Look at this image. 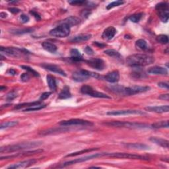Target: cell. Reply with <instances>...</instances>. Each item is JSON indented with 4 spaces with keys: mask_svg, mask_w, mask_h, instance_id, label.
<instances>
[{
    "mask_svg": "<svg viewBox=\"0 0 169 169\" xmlns=\"http://www.w3.org/2000/svg\"><path fill=\"white\" fill-rule=\"evenodd\" d=\"M47 79V83L49 88H50L52 91H55L57 88V84H56V81L54 77L50 75H47L46 77Z\"/></svg>",
    "mask_w": 169,
    "mask_h": 169,
    "instance_id": "obj_27",
    "label": "cell"
},
{
    "mask_svg": "<svg viewBox=\"0 0 169 169\" xmlns=\"http://www.w3.org/2000/svg\"><path fill=\"white\" fill-rule=\"evenodd\" d=\"M136 46L144 51H147L149 49L147 43L143 39H139L138 41H137L136 42Z\"/></svg>",
    "mask_w": 169,
    "mask_h": 169,
    "instance_id": "obj_30",
    "label": "cell"
},
{
    "mask_svg": "<svg viewBox=\"0 0 169 169\" xmlns=\"http://www.w3.org/2000/svg\"><path fill=\"white\" fill-rule=\"evenodd\" d=\"M69 128H67L66 127H61L59 128H54V129H50L46 131H43L41 133L42 135H50L53 134V133H62V132H66L69 131Z\"/></svg>",
    "mask_w": 169,
    "mask_h": 169,
    "instance_id": "obj_23",
    "label": "cell"
},
{
    "mask_svg": "<svg viewBox=\"0 0 169 169\" xmlns=\"http://www.w3.org/2000/svg\"><path fill=\"white\" fill-rule=\"evenodd\" d=\"M116 33V30L114 26H108L104 30L103 34H102V38L106 40V41H109V40L113 38Z\"/></svg>",
    "mask_w": 169,
    "mask_h": 169,
    "instance_id": "obj_18",
    "label": "cell"
},
{
    "mask_svg": "<svg viewBox=\"0 0 169 169\" xmlns=\"http://www.w3.org/2000/svg\"><path fill=\"white\" fill-rule=\"evenodd\" d=\"M97 149H83L80 151H77V152H75V153H72L71 154H69L67 155V157H75L79 155H81L83 153H88V152H91V151H93L95 150H96Z\"/></svg>",
    "mask_w": 169,
    "mask_h": 169,
    "instance_id": "obj_39",
    "label": "cell"
},
{
    "mask_svg": "<svg viewBox=\"0 0 169 169\" xmlns=\"http://www.w3.org/2000/svg\"><path fill=\"white\" fill-rule=\"evenodd\" d=\"M85 61L88 65L96 70L102 71L105 68V62L103 60L99 58V57H96V58H91Z\"/></svg>",
    "mask_w": 169,
    "mask_h": 169,
    "instance_id": "obj_13",
    "label": "cell"
},
{
    "mask_svg": "<svg viewBox=\"0 0 169 169\" xmlns=\"http://www.w3.org/2000/svg\"><path fill=\"white\" fill-rule=\"evenodd\" d=\"M30 14H32V15L35 17V18H36V19H37V21L41 19V16H40L38 13H37V12H35V11H30Z\"/></svg>",
    "mask_w": 169,
    "mask_h": 169,
    "instance_id": "obj_53",
    "label": "cell"
},
{
    "mask_svg": "<svg viewBox=\"0 0 169 169\" xmlns=\"http://www.w3.org/2000/svg\"><path fill=\"white\" fill-rule=\"evenodd\" d=\"M126 147L130 149H138V150H148L149 149V147L148 145H146L145 144L142 143H128L125 145Z\"/></svg>",
    "mask_w": 169,
    "mask_h": 169,
    "instance_id": "obj_25",
    "label": "cell"
},
{
    "mask_svg": "<svg viewBox=\"0 0 169 169\" xmlns=\"http://www.w3.org/2000/svg\"><path fill=\"white\" fill-rule=\"evenodd\" d=\"M60 124L61 126H91L93 123L91 122L84 120L82 119H71L69 120L61 121Z\"/></svg>",
    "mask_w": 169,
    "mask_h": 169,
    "instance_id": "obj_12",
    "label": "cell"
},
{
    "mask_svg": "<svg viewBox=\"0 0 169 169\" xmlns=\"http://www.w3.org/2000/svg\"><path fill=\"white\" fill-rule=\"evenodd\" d=\"M70 33V27L64 23H61L60 25L56 26L50 31L51 36L57 38H64L68 37Z\"/></svg>",
    "mask_w": 169,
    "mask_h": 169,
    "instance_id": "obj_6",
    "label": "cell"
},
{
    "mask_svg": "<svg viewBox=\"0 0 169 169\" xmlns=\"http://www.w3.org/2000/svg\"><path fill=\"white\" fill-rule=\"evenodd\" d=\"M41 101H35V102H33V103H23V104H18L15 107V109H20V108H24V107H30V106H32L33 105H35V104H41Z\"/></svg>",
    "mask_w": 169,
    "mask_h": 169,
    "instance_id": "obj_36",
    "label": "cell"
},
{
    "mask_svg": "<svg viewBox=\"0 0 169 169\" xmlns=\"http://www.w3.org/2000/svg\"><path fill=\"white\" fill-rule=\"evenodd\" d=\"M158 86L161 88H166V89H168V84L165 82H160L158 83Z\"/></svg>",
    "mask_w": 169,
    "mask_h": 169,
    "instance_id": "obj_50",
    "label": "cell"
},
{
    "mask_svg": "<svg viewBox=\"0 0 169 169\" xmlns=\"http://www.w3.org/2000/svg\"><path fill=\"white\" fill-rule=\"evenodd\" d=\"M9 11H10L11 13H13V14H17V13L21 11L19 9L16 8V7H11L9 9Z\"/></svg>",
    "mask_w": 169,
    "mask_h": 169,
    "instance_id": "obj_51",
    "label": "cell"
},
{
    "mask_svg": "<svg viewBox=\"0 0 169 169\" xmlns=\"http://www.w3.org/2000/svg\"><path fill=\"white\" fill-rule=\"evenodd\" d=\"M124 1H121V0H118V1H114L112 3H109L108 5L106 6V9H107V10H111V9H112L115 7H118L119 6H121L122 5V4H124Z\"/></svg>",
    "mask_w": 169,
    "mask_h": 169,
    "instance_id": "obj_42",
    "label": "cell"
},
{
    "mask_svg": "<svg viewBox=\"0 0 169 169\" xmlns=\"http://www.w3.org/2000/svg\"><path fill=\"white\" fill-rule=\"evenodd\" d=\"M150 140L155 143V144H157L160 146L163 147L164 148H168V141L162 138H159V137H152L150 138Z\"/></svg>",
    "mask_w": 169,
    "mask_h": 169,
    "instance_id": "obj_24",
    "label": "cell"
},
{
    "mask_svg": "<svg viewBox=\"0 0 169 169\" xmlns=\"http://www.w3.org/2000/svg\"><path fill=\"white\" fill-rule=\"evenodd\" d=\"M42 67H43V68H45L46 69L52 72L58 73L61 75H63V76H66L65 72L58 65L51 64H43L42 65Z\"/></svg>",
    "mask_w": 169,
    "mask_h": 169,
    "instance_id": "obj_16",
    "label": "cell"
},
{
    "mask_svg": "<svg viewBox=\"0 0 169 169\" xmlns=\"http://www.w3.org/2000/svg\"><path fill=\"white\" fill-rule=\"evenodd\" d=\"M159 99L164 100H167L168 101L169 100V95L168 94H164V95H161L159 97Z\"/></svg>",
    "mask_w": 169,
    "mask_h": 169,
    "instance_id": "obj_52",
    "label": "cell"
},
{
    "mask_svg": "<svg viewBox=\"0 0 169 169\" xmlns=\"http://www.w3.org/2000/svg\"><path fill=\"white\" fill-rule=\"evenodd\" d=\"M71 54V59L75 61H80L83 60L82 56L77 49H72L70 52Z\"/></svg>",
    "mask_w": 169,
    "mask_h": 169,
    "instance_id": "obj_28",
    "label": "cell"
},
{
    "mask_svg": "<svg viewBox=\"0 0 169 169\" xmlns=\"http://www.w3.org/2000/svg\"><path fill=\"white\" fill-rule=\"evenodd\" d=\"M42 144V141H28V142H23V143H17L15 145H7L5 147H2L0 149V152L1 153H13L15 151H22L24 149H29L31 148H34L37 147H39Z\"/></svg>",
    "mask_w": 169,
    "mask_h": 169,
    "instance_id": "obj_2",
    "label": "cell"
},
{
    "mask_svg": "<svg viewBox=\"0 0 169 169\" xmlns=\"http://www.w3.org/2000/svg\"><path fill=\"white\" fill-rule=\"evenodd\" d=\"M2 53L12 57H23L29 54V52L25 48H19L14 47H1L0 48Z\"/></svg>",
    "mask_w": 169,
    "mask_h": 169,
    "instance_id": "obj_5",
    "label": "cell"
},
{
    "mask_svg": "<svg viewBox=\"0 0 169 169\" xmlns=\"http://www.w3.org/2000/svg\"><path fill=\"white\" fill-rule=\"evenodd\" d=\"M8 73L11 75H15L16 74V71L13 69H10L8 71Z\"/></svg>",
    "mask_w": 169,
    "mask_h": 169,
    "instance_id": "obj_54",
    "label": "cell"
},
{
    "mask_svg": "<svg viewBox=\"0 0 169 169\" xmlns=\"http://www.w3.org/2000/svg\"><path fill=\"white\" fill-rule=\"evenodd\" d=\"M147 72L150 74H155V75H167L168 71L166 68H163L160 66H154L152 68H150Z\"/></svg>",
    "mask_w": 169,
    "mask_h": 169,
    "instance_id": "obj_20",
    "label": "cell"
},
{
    "mask_svg": "<svg viewBox=\"0 0 169 169\" xmlns=\"http://www.w3.org/2000/svg\"><path fill=\"white\" fill-rule=\"evenodd\" d=\"M37 161L35 159H29L26 160V161H21L19 163H15L14 164H12L10 167H8L7 168L8 169H21V168H27L31 165H33L34 163H36Z\"/></svg>",
    "mask_w": 169,
    "mask_h": 169,
    "instance_id": "obj_15",
    "label": "cell"
},
{
    "mask_svg": "<svg viewBox=\"0 0 169 169\" xmlns=\"http://www.w3.org/2000/svg\"><path fill=\"white\" fill-rule=\"evenodd\" d=\"M21 81H23V82L29 81V79H30L29 75L28 73H23L21 76Z\"/></svg>",
    "mask_w": 169,
    "mask_h": 169,
    "instance_id": "obj_47",
    "label": "cell"
},
{
    "mask_svg": "<svg viewBox=\"0 0 169 169\" xmlns=\"http://www.w3.org/2000/svg\"><path fill=\"white\" fill-rule=\"evenodd\" d=\"M104 79L109 83H117L120 79V73L118 71H113L106 74L104 77Z\"/></svg>",
    "mask_w": 169,
    "mask_h": 169,
    "instance_id": "obj_19",
    "label": "cell"
},
{
    "mask_svg": "<svg viewBox=\"0 0 169 169\" xmlns=\"http://www.w3.org/2000/svg\"><path fill=\"white\" fill-rule=\"evenodd\" d=\"M108 115L110 116H124V115H131V114H144L143 112L136 110H114L110 111L107 112Z\"/></svg>",
    "mask_w": 169,
    "mask_h": 169,
    "instance_id": "obj_14",
    "label": "cell"
},
{
    "mask_svg": "<svg viewBox=\"0 0 169 169\" xmlns=\"http://www.w3.org/2000/svg\"><path fill=\"white\" fill-rule=\"evenodd\" d=\"M50 95H51L50 92H44L43 94L41 96V97H40V100L42 101V100H46V99H48L49 96H50Z\"/></svg>",
    "mask_w": 169,
    "mask_h": 169,
    "instance_id": "obj_48",
    "label": "cell"
},
{
    "mask_svg": "<svg viewBox=\"0 0 169 169\" xmlns=\"http://www.w3.org/2000/svg\"><path fill=\"white\" fill-rule=\"evenodd\" d=\"M104 125L114 127H123L132 129H143L147 128L149 126L145 124H140L137 122H120V121H114V122H109L104 124Z\"/></svg>",
    "mask_w": 169,
    "mask_h": 169,
    "instance_id": "obj_3",
    "label": "cell"
},
{
    "mask_svg": "<svg viewBox=\"0 0 169 169\" xmlns=\"http://www.w3.org/2000/svg\"><path fill=\"white\" fill-rule=\"evenodd\" d=\"M155 59L153 56L147 54H133L128 56L126 62L128 65L137 68V67L146 66L153 64Z\"/></svg>",
    "mask_w": 169,
    "mask_h": 169,
    "instance_id": "obj_1",
    "label": "cell"
},
{
    "mask_svg": "<svg viewBox=\"0 0 169 169\" xmlns=\"http://www.w3.org/2000/svg\"><path fill=\"white\" fill-rule=\"evenodd\" d=\"M91 38V34H81L77 35V36L73 37L72 38L69 40L71 42H74V43H77V42H81L87 41L88 40H89Z\"/></svg>",
    "mask_w": 169,
    "mask_h": 169,
    "instance_id": "obj_21",
    "label": "cell"
},
{
    "mask_svg": "<svg viewBox=\"0 0 169 169\" xmlns=\"http://www.w3.org/2000/svg\"><path fill=\"white\" fill-rule=\"evenodd\" d=\"M17 124H18V122L17 121L7 122L2 124L1 126H0V128H1V130H3V129H6V128L13 127V126L17 125Z\"/></svg>",
    "mask_w": 169,
    "mask_h": 169,
    "instance_id": "obj_40",
    "label": "cell"
},
{
    "mask_svg": "<svg viewBox=\"0 0 169 169\" xmlns=\"http://www.w3.org/2000/svg\"><path fill=\"white\" fill-rule=\"evenodd\" d=\"M95 45H96L97 46H99V48H103V47L106 46V44H102V43H99V42H95Z\"/></svg>",
    "mask_w": 169,
    "mask_h": 169,
    "instance_id": "obj_55",
    "label": "cell"
},
{
    "mask_svg": "<svg viewBox=\"0 0 169 169\" xmlns=\"http://www.w3.org/2000/svg\"><path fill=\"white\" fill-rule=\"evenodd\" d=\"M7 14L6 13L2 12L0 13V17H1V18H6V17H7Z\"/></svg>",
    "mask_w": 169,
    "mask_h": 169,
    "instance_id": "obj_56",
    "label": "cell"
},
{
    "mask_svg": "<svg viewBox=\"0 0 169 169\" xmlns=\"http://www.w3.org/2000/svg\"><path fill=\"white\" fill-rule=\"evenodd\" d=\"M17 96V93L15 91H13L10 92L8 93L6 99H7V101H11V100H13L14 99H15Z\"/></svg>",
    "mask_w": 169,
    "mask_h": 169,
    "instance_id": "obj_44",
    "label": "cell"
},
{
    "mask_svg": "<svg viewBox=\"0 0 169 169\" xmlns=\"http://www.w3.org/2000/svg\"><path fill=\"white\" fill-rule=\"evenodd\" d=\"M34 30L33 29H12L11 33L13 34H23L26 33H30Z\"/></svg>",
    "mask_w": 169,
    "mask_h": 169,
    "instance_id": "obj_31",
    "label": "cell"
},
{
    "mask_svg": "<svg viewBox=\"0 0 169 169\" xmlns=\"http://www.w3.org/2000/svg\"><path fill=\"white\" fill-rule=\"evenodd\" d=\"M84 52L87 53V54L88 55H93L94 54V51L92 50V49L89 47V46H87L85 48H84Z\"/></svg>",
    "mask_w": 169,
    "mask_h": 169,
    "instance_id": "obj_49",
    "label": "cell"
},
{
    "mask_svg": "<svg viewBox=\"0 0 169 169\" xmlns=\"http://www.w3.org/2000/svg\"><path fill=\"white\" fill-rule=\"evenodd\" d=\"M152 128H168V121H160L152 124Z\"/></svg>",
    "mask_w": 169,
    "mask_h": 169,
    "instance_id": "obj_35",
    "label": "cell"
},
{
    "mask_svg": "<svg viewBox=\"0 0 169 169\" xmlns=\"http://www.w3.org/2000/svg\"><path fill=\"white\" fill-rule=\"evenodd\" d=\"M42 46L44 50L49 52L54 53L57 50L56 46L50 42H44L42 44Z\"/></svg>",
    "mask_w": 169,
    "mask_h": 169,
    "instance_id": "obj_26",
    "label": "cell"
},
{
    "mask_svg": "<svg viewBox=\"0 0 169 169\" xmlns=\"http://www.w3.org/2000/svg\"><path fill=\"white\" fill-rule=\"evenodd\" d=\"M81 92L84 95H87L88 96H91L95 98H100V99H110L111 97L108 96L107 95L104 94V93L100 92L99 91H96L91 87L84 84L82 86L81 88Z\"/></svg>",
    "mask_w": 169,
    "mask_h": 169,
    "instance_id": "obj_8",
    "label": "cell"
},
{
    "mask_svg": "<svg viewBox=\"0 0 169 169\" xmlns=\"http://www.w3.org/2000/svg\"><path fill=\"white\" fill-rule=\"evenodd\" d=\"M68 2L72 6H81L83 4L87 3L85 1H69Z\"/></svg>",
    "mask_w": 169,
    "mask_h": 169,
    "instance_id": "obj_46",
    "label": "cell"
},
{
    "mask_svg": "<svg viewBox=\"0 0 169 169\" xmlns=\"http://www.w3.org/2000/svg\"><path fill=\"white\" fill-rule=\"evenodd\" d=\"M107 156L114 158H121V159H138V160H145L147 161L149 159L147 157L145 156H141L139 155L130 154L126 153H108Z\"/></svg>",
    "mask_w": 169,
    "mask_h": 169,
    "instance_id": "obj_11",
    "label": "cell"
},
{
    "mask_svg": "<svg viewBox=\"0 0 169 169\" xmlns=\"http://www.w3.org/2000/svg\"><path fill=\"white\" fill-rule=\"evenodd\" d=\"M157 41L162 44H167L168 42V37L164 34L159 35L157 37Z\"/></svg>",
    "mask_w": 169,
    "mask_h": 169,
    "instance_id": "obj_41",
    "label": "cell"
},
{
    "mask_svg": "<svg viewBox=\"0 0 169 169\" xmlns=\"http://www.w3.org/2000/svg\"><path fill=\"white\" fill-rule=\"evenodd\" d=\"M124 88V87L119 85V84H115V85H112L110 87V88L111 89V91L116 92V93H118V94H120V95H122Z\"/></svg>",
    "mask_w": 169,
    "mask_h": 169,
    "instance_id": "obj_38",
    "label": "cell"
},
{
    "mask_svg": "<svg viewBox=\"0 0 169 169\" xmlns=\"http://www.w3.org/2000/svg\"><path fill=\"white\" fill-rule=\"evenodd\" d=\"M21 68H23L25 70H26V72H28L29 73L33 74L34 75V76H35V77H39V73L37 72H36V71H35L34 69L30 68V67L26 66V65H21Z\"/></svg>",
    "mask_w": 169,
    "mask_h": 169,
    "instance_id": "obj_43",
    "label": "cell"
},
{
    "mask_svg": "<svg viewBox=\"0 0 169 169\" xmlns=\"http://www.w3.org/2000/svg\"><path fill=\"white\" fill-rule=\"evenodd\" d=\"M80 23V19L77 17H74V16H70L68 18L65 19L63 22L61 23H64L66 24L67 25H68L69 27H72L73 26L77 25Z\"/></svg>",
    "mask_w": 169,
    "mask_h": 169,
    "instance_id": "obj_22",
    "label": "cell"
},
{
    "mask_svg": "<svg viewBox=\"0 0 169 169\" xmlns=\"http://www.w3.org/2000/svg\"><path fill=\"white\" fill-rule=\"evenodd\" d=\"M143 13H136V14L132 15L130 17H129V19H130L133 23H138V22L141 19L142 17H143Z\"/></svg>",
    "mask_w": 169,
    "mask_h": 169,
    "instance_id": "obj_37",
    "label": "cell"
},
{
    "mask_svg": "<svg viewBox=\"0 0 169 169\" xmlns=\"http://www.w3.org/2000/svg\"><path fill=\"white\" fill-rule=\"evenodd\" d=\"M46 106V104H35L33 105L32 106H30V107L29 108H26L24 111L25 112H31V111H37V110H41L44 108H45Z\"/></svg>",
    "mask_w": 169,
    "mask_h": 169,
    "instance_id": "obj_32",
    "label": "cell"
},
{
    "mask_svg": "<svg viewBox=\"0 0 169 169\" xmlns=\"http://www.w3.org/2000/svg\"><path fill=\"white\" fill-rule=\"evenodd\" d=\"M72 97V94H71L69 88L68 87H64L63 89L60 92L58 98L60 99H67L69 98Z\"/></svg>",
    "mask_w": 169,
    "mask_h": 169,
    "instance_id": "obj_29",
    "label": "cell"
},
{
    "mask_svg": "<svg viewBox=\"0 0 169 169\" xmlns=\"http://www.w3.org/2000/svg\"><path fill=\"white\" fill-rule=\"evenodd\" d=\"M104 53L106 54H107L108 56L112 57H115V58H119V57H121V55L120 53L115 50H113V49H109V50H106L104 51Z\"/></svg>",
    "mask_w": 169,
    "mask_h": 169,
    "instance_id": "obj_34",
    "label": "cell"
},
{
    "mask_svg": "<svg viewBox=\"0 0 169 169\" xmlns=\"http://www.w3.org/2000/svg\"><path fill=\"white\" fill-rule=\"evenodd\" d=\"M145 109L147 111H149V112L156 113H164L168 112L169 111V106L164 105L161 106H147V107H145Z\"/></svg>",
    "mask_w": 169,
    "mask_h": 169,
    "instance_id": "obj_17",
    "label": "cell"
},
{
    "mask_svg": "<svg viewBox=\"0 0 169 169\" xmlns=\"http://www.w3.org/2000/svg\"><path fill=\"white\" fill-rule=\"evenodd\" d=\"M137 69H136V70H135L134 72H133L132 73V75L133 77L136 78V79H140V78H143L145 77V74L143 72H142V71L140 69V68H139V67H137Z\"/></svg>",
    "mask_w": 169,
    "mask_h": 169,
    "instance_id": "obj_33",
    "label": "cell"
},
{
    "mask_svg": "<svg viewBox=\"0 0 169 169\" xmlns=\"http://www.w3.org/2000/svg\"><path fill=\"white\" fill-rule=\"evenodd\" d=\"M107 154L108 153H95V154H93V155H88V156H85L84 157H81V158L73 160V161H68V162H65V163L62 164L61 167H65L72 165V164H74L79 163L85 162V161H89V160H91V159H96V158H98V157H103V156H107Z\"/></svg>",
    "mask_w": 169,
    "mask_h": 169,
    "instance_id": "obj_9",
    "label": "cell"
},
{
    "mask_svg": "<svg viewBox=\"0 0 169 169\" xmlns=\"http://www.w3.org/2000/svg\"><path fill=\"white\" fill-rule=\"evenodd\" d=\"M159 18L163 23H167L169 18V6L167 2H161L155 7Z\"/></svg>",
    "mask_w": 169,
    "mask_h": 169,
    "instance_id": "obj_7",
    "label": "cell"
},
{
    "mask_svg": "<svg viewBox=\"0 0 169 169\" xmlns=\"http://www.w3.org/2000/svg\"><path fill=\"white\" fill-rule=\"evenodd\" d=\"M150 87L147 86H132L129 87H124L123 91V95L131 96L139 93L145 92L149 91Z\"/></svg>",
    "mask_w": 169,
    "mask_h": 169,
    "instance_id": "obj_10",
    "label": "cell"
},
{
    "mask_svg": "<svg viewBox=\"0 0 169 169\" xmlns=\"http://www.w3.org/2000/svg\"><path fill=\"white\" fill-rule=\"evenodd\" d=\"M20 20L23 23H28V22L29 21L30 18L29 16L23 14V15H21L20 17Z\"/></svg>",
    "mask_w": 169,
    "mask_h": 169,
    "instance_id": "obj_45",
    "label": "cell"
},
{
    "mask_svg": "<svg viewBox=\"0 0 169 169\" xmlns=\"http://www.w3.org/2000/svg\"><path fill=\"white\" fill-rule=\"evenodd\" d=\"M90 77H94L96 79H99L100 76L99 74L96 73H93L91 72H88L87 70H79L75 72L72 74V79L74 81L77 82H84L87 81Z\"/></svg>",
    "mask_w": 169,
    "mask_h": 169,
    "instance_id": "obj_4",
    "label": "cell"
}]
</instances>
